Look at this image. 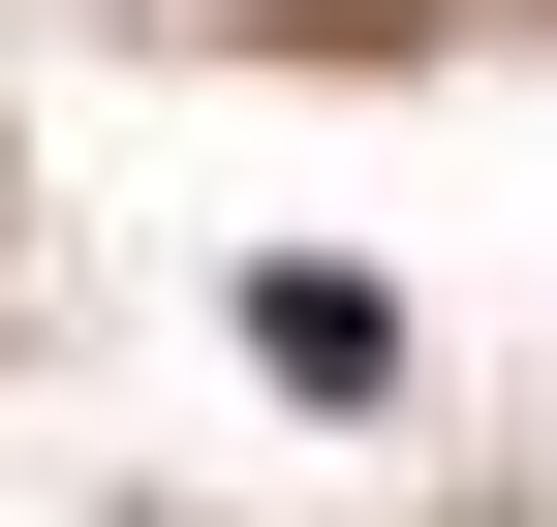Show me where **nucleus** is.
Masks as SVG:
<instances>
[{
	"label": "nucleus",
	"mask_w": 557,
	"mask_h": 527,
	"mask_svg": "<svg viewBox=\"0 0 557 527\" xmlns=\"http://www.w3.org/2000/svg\"><path fill=\"white\" fill-rule=\"evenodd\" d=\"M248 342H278V404H372V372H403V310H372V280H248Z\"/></svg>",
	"instance_id": "obj_1"
}]
</instances>
